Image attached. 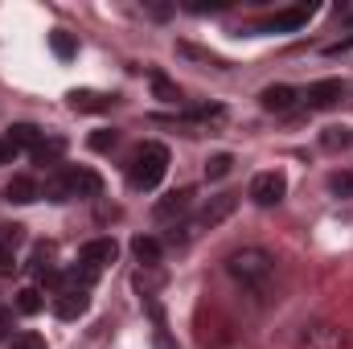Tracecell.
<instances>
[{
  "label": "cell",
  "instance_id": "24",
  "mask_svg": "<svg viewBox=\"0 0 353 349\" xmlns=\"http://www.w3.org/2000/svg\"><path fill=\"white\" fill-rule=\"evenodd\" d=\"M12 349H46V337H37V333H17V337H12Z\"/></svg>",
  "mask_w": 353,
  "mask_h": 349
},
{
  "label": "cell",
  "instance_id": "6",
  "mask_svg": "<svg viewBox=\"0 0 353 349\" xmlns=\"http://www.w3.org/2000/svg\"><path fill=\"white\" fill-rule=\"evenodd\" d=\"M312 111H325V107H337L341 99H345V83L341 79H321V83H312V87L300 94Z\"/></svg>",
  "mask_w": 353,
  "mask_h": 349
},
{
  "label": "cell",
  "instance_id": "29",
  "mask_svg": "<svg viewBox=\"0 0 353 349\" xmlns=\"http://www.w3.org/2000/svg\"><path fill=\"white\" fill-rule=\"evenodd\" d=\"M12 333V312H0V341H8Z\"/></svg>",
  "mask_w": 353,
  "mask_h": 349
},
{
  "label": "cell",
  "instance_id": "13",
  "mask_svg": "<svg viewBox=\"0 0 353 349\" xmlns=\"http://www.w3.org/2000/svg\"><path fill=\"white\" fill-rule=\"evenodd\" d=\"M115 255H119V247H115L111 239H94V243L83 247V263H90L94 271H103L107 263H115Z\"/></svg>",
  "mask_w": 353,
  "mask_h": 349
},
{
  "label": "cell",
  "instance_id": "16",
  "mask_svg": "<svg viewBox=\"0 0 353 349\" xmlns=\"http://www.w3.org/2000/svg\"><path fill=\"white\" fill-rule=\"evenodd\" d=\"M70 107L74 111H103L107 94H99V90H70Z\"/></svg>",
  "mask_w": 353,
  "mask_h": 349
},
{
  "label": "cell",
  "instance_id": "12",
  "mask_svg": "<svg viewBox=\"0 0 353 349\" xmlns=\"http://www.w3.org/2000/svg\"><path fill=\"white\" fill-rule=\"evenodd\" d=\"M4 197H8V201H17V206H29V201H37V197H41V185H37L33 177H12V181L4 185Z\"/></svg>",
  "mask_w": 353,
  "mask_h": 349
},
{
  "label": "cell",
  "instance_id": "2",
  "mask_svg": "<svg viewBox=\"0 0 353 349\" xmlns=\"http://www.w3.org/2000/svg\"><path fill=\"white\" fill-rule=\"evenodd\" d=\"M165 173H169V148H165V144H144V148L132 157V165H128V181H132V189H140V193L157 189Z\"/></svg>",
  "mask_w": 353,
  "mask_h": 349
},
{
  "label": "cell",
  "instance_id": "1",
  "mask_svg": "<svg viewBox=\"0 0 353 349\" xmlns=\"http://www.w3.org/2000/svg\"><path fill=\"white\" fill-rule=\"evenodd\" d=\"M230 275L243 283V288H251V292H267L271 288V279H275V255L263 251V247H243V251H234L230 259Z\"/></svg>",
  "mask_w": 353,
  "mask_h": 349
},
{
  "label": "cell",
  "instance_id": "26",
  "mask_svg": "<svg viewBox=\"0 0 353 349\" xmlns=\"http://www.w3.org/2000/svg\"><path fill=\"white\" fill-rule=\"evenodd\" d=\"M329 189L333 193H353V173H333L329 177Z\"/></svg>",
  "mask_w": 353,
  "mask_h": 349
},
{
  "label": "cell",
  "instance_id": "19",
  "mask_svg": "<svg viewBox=\"0 0 353 349\" xmlns=\"http://www.w3.org/2000/svg\"><path fill=\"white\" fill-rule=\"evenodd\" d=\"M321 144L329 148V152H341V148H350L353 144V128H325V136H321Z\"/></svg>",
  "mask_w": 353,
  "mask_h": 349
},
{
  "label": "cell",
  "instance_id": "14",
  "mask_svg": "<svg viewBox=\"0 0 353 349\" xmlns=\"http://www.w3.org/2000/svg\"><path fill=\"white\" fill-rule=\"evenodd\" d=\"M41 140H46V132L33 128V123H12V128H8V144H12V148H29V152H33Z\"/></svg>",
  "mask_w": 353,
  "mask_h": 349
},
{
  "label": "cell",
  "instance_id": "27",
  "mask_svg": "<svg viewBox=\"0 0 353 349\" xmlns=\"http://www.w3.org/2000/svg\"><path fill=\"white\" fill-rule=\"evenodd\" d=\"M17 243H21V226H0V247H8V251H12Z\"/></svg>",
  "mask_w": 353,
  "mask_h": 349
},
{
  "label": "cell",
  "instance_id": "28",
  "mask_svg": "<svg viewBox=\"0 0 353 349\" xmlns=\"http://www.w3.org/2000/svg\"><path fill=\"white\" fill-rule=\"evenodd\" d=\"M12 267H17V255L8 247H0V275H12Z\"/></svg>",
  "mask_w": 353,
  "mask_h": 349
},
{
  "label": "cell",
  "instance_id": "30",
  "mask_svg": "<svg viewBox=\"0 0 353 349\" xmlns=\"http://www.w3.org/2000/svg\"><path fill=\"white\" fill-rule=\"evenodd\" d=\"M12 157H17V148L8 140H0V165H12Z\"/></svg>",
  "mask_w": 353,
  "mask_h": 349
},
{
  "label": "cell",
  "instance_id": "15",
  "mask_svg": "<svg viewBox=\"0 0 353 349\" xmlns=\"http://www.w3.org/2000/svg\"><path fill=\"white\" fill-rule=\"evenodd\" d=\"M29 267L37 271V279H50V275H54V243H37Z\"/></svg>",
  "mask_w": 353,
  "mask_h": 349
},
{
  "label": "cell",
  "instance_id": "7",
  "mask_svg": "<svg viewBox=\"0 0 353 349\" xmlns=\"http://www.w3.org/2000/svg\"><path fill=\"white\" fill-rule=\"evenodd\" d=\"M312 4H296V8H283V12H275V17H267L263 25H259V33H283V29H300V25H308L312 21Z\"/></svg>",
  "mask_w": 353,
  "mask_h": 349
},
{
  "label": "cell",
  "instance_id": "8",
  "mask_svg": "<svg viewBox=\"0 0 353 349\" xmlns=\"http://www.w3.org/2000/svg\"><path fill=\"white\" fill-rule=\"evenodd\" d=\"M189 206H193V189H173L169 197H161L152 206V218L157 222H173V218H185L189 214Z\"/></svg>",
  "mask_w": 353,
  "mask_h": 349
},
{
  "label": "cell",
  "instance_id": "18",
  "mask_svg": "<svg viewBox=\"0 0 353 349\" xmlns=\"http://www.w3.org/2000/svg\"><path fill=\"white\" fill-rule=\"evenodd\" d=\"M62 152H66V140L50 136V140H41V144L33 148V161H37V165H54V161H58Z\"/></svg>",
  "mask_w": 353,
  "mask_h": 349
},
{
  "label": "cell",
  "instance_id": "23",
  "mask_svg": "<svg viewBox=\"0 0 353 349\" xmlns=\"http://www.w3.org/2000/svg\"><path fill=\"white\" fill-rule=\"evenodd\" d=\"M152 90H157V94H161L165 103H176V99H181V90H176L173 83L165 79V74H157V79H152Z\"/></svg>",
  "mask_w": 353,
  "mask_h": 349
},
{
  "label": "cell",
  "instance_id": "17",
  "mask_svg": "<svg viewBox=\"0 0 353 349\" xmlns=\"http://www.w3.org/2000/svg\"><path fill=\"white\" fill-rule=\"evenodd\" d=\"M132 255L144 263V267H157V263H161V243H157V239H144V235H140V239L132 243Z\"/></svg>",
  "mask_w": 353,
  "mask_h": 349
},
{
  "label": "cell",
  "instance_id": "5",
  "mask_svg": "<svg viewBox=\"0 0 353 349\" xmlns=\"http://www.w3.org/2000/svg\"><path fill=\"white\" fill-rule=\"evenodd\" d=\"M283 193H288V177L279 169H267V173H259L251 181V201L255 206H279Z\"/></svg>",
  "mask_w": 353,
  "mask_h": 349
},
{
  "label": "cell",
  "instance_id": "4",
  "mask_svg": "<svg viewBox=\"0 0 353 349\" xmlns=\"http://www.w3.org/2000/svg\"><path fill=\"white\" fill-rule=\"evenodd\" d=\"M300 349H350V333L333 321H312L300 333Z\"/></svg>",
  "mask_w": 353,
  "mask_h": 349
},
{
  "label": "cell",
  "instance_id": "21",
  "mask_svg": "<svg viewBox=\"0 0 353 349\" xmlns=\"http://www.w3.org/2000/svg\"><path fill=\"white\" fill-rule=\"evenodd\" d=\"M50 50H54L58 58H74V37L58 29V33H50Z\"/></svg>",
  "mask_w": 353,
  "mask_h": 349
},
{
  "label": "cell",
  "instance_id": "10",
  "mask_svg": "<svg viewBox=\"0 0 353 349\" xmlns=\"http://www.w3.org/2000/svg\"><path fill=\"white\" fill-rule=\"evenodd\" d=\"M62 173H66V185H70V201L74 197H94L103 189L99 173H90V169H62Z\"/></svg>",
  "mask_w": 353,
  "mask_h": 349
},
{
  "label": "cell",
  "instance_id": "25",
  "mask_svg": "<svg viewBox=\"0 0 353 349\" xmlns=\"http://www.w3.org/2000/svg\"><path fill=\"white\" fill-rule=\"evenodd\" d=\"M90 148H94V152L115 148V132H107V128H103V132H94V136H90Z\"/></svg>",
  "mask_w": 353,
  "mask_h": 349
},
{
  "label": "cell",
  "instance_id": "22",
  "mask_svg": "<svg viewBox=\"0 0 353 349\" xmlns=\"http://www.w3.org/2000/svg\"><path fill=\"white\" fill-rule=\"evenodd\" d=\"M230 169H234V157H226V152H222V157H214V161L205 165V177H210V181H218V177H226Z\"/></svg>",
  "mask_w": 353,
  "mask_h": 349
},
{
  "label": "cell",
  "instance_id": "20",
  "mask_svg": "<svg viewBox=\"0 0 353 349\" xmlns=\"http://www.w3.org/2000/svg\"><path fill=\"white\" fill-rule=\"evenodd\" d=\"M41 308H46V300H41L37 288H21V292H17V312L33 317V312H41Z\"/></svg>",
  "mask_w": 353,
  "mask_h": 349
},
{
  "label": "cell",
  "instance_id": "3",
  "mask_svg": "<svg viewBox=\"0 0 353 349\" xmlns=\"http://www.w3.org/2000/svg\"><path fill=\"white\" fill-rule=\"evenodd\" d=\"M234 206H239V197H234V193H218V197H210V206L185 222L181 239H193V235H201V230H214L218 222H226V218L234 214Z\"/></svg>",
  "mask_w": 353,
  "mask_h": 349
},
{
  "label": "cell",
  "instance_id": "11",
  "mask_svg": "<svg viewBox=\"0 0 353 349\" xmlns=\"http://www.w3.org/2000/svg\"><path fill=\"white\" fill-rule=\"evenodd\" d=\"M87 308H90V292H58V300H54V312L62 321H79Z\"/></svg>",
  "mask_w": 353,
  "mask_h": 349
},
{
  "label": "cell",
  "instance_id": "9",
  "mask_svg": "<svg viewBox=\"0 0 353 349\" xmlns=\"http://www.w3.org/2000/svg\"><path fill=\"white\" fill-rule=\"evenodd\" d=\"M259 103H263V111H292L300 103V90L288 87V83H275V87H267L259 94Z\"/></svg>",
  "mask_w": 353,
  "mask_h": 349
}]
</instances>
